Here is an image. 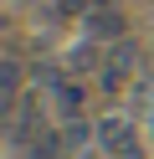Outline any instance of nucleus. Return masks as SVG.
I'll return each mask as SVG.
<instances>
[{"mask_svg": "<svg viewBox=\"0 0 154 159\" xmlns=\"http://www.w3.org/2000/svg\"><path fill=\"white\" fill-rule=\"evenodd\" d=\"M51 103H57L62 118H82V103H87V87L77 82V77H67V82L51 87Z\"/></svg>", "mask_w": 154, "mask_h": 159, "instance_id": "obj_4", "label": "nucleus"}, {"mask_svg": "<svg viewBox=\"0 0 154 159\" xmlns=\"http://www.w3.org/2000/svg\"><path fill=\"white\" fill-rule=\"evenodd\" d=\"M0 82H5V108H16V103H21V62H16V57H5Z\"/></svg>", "mask_w": 154, "mask_h": 159, "instance_id": "obj_7", "label": "nucleus"}, {"mask_svg": "<svg viewBox=\"0 0 154 159\" xmlns=\"http://www.w3.org/2000/svg\"><path fill=\"white\" fill-rule=\"evenodd\" d=\"M98 154H108V159H144L139 154V128L123 113H108L98 123Z\"/></svg>", "mask_w": 154, "mask_h": 159, "instance_id": "obj_1", "label": "nucleus"}, {"mask_svg": "<svg viewBox=\"0 0 154 159\" xmlns=\"http://www.w3.org/2000/svg\"><path fill=\"white\" fill-rule=\"evenodd\" d=\"M62 149H67V139H62L57 128H41V134L31 139L21 154H26V159H62Z\"/></svg>", "mask_w": 154, "mask_h": 159, "instance_id": "obj_6", "label": "nucleus"}, {"mask_svg": "<svg viewBox=\"0 0 154 159\" xmlns=\"http://www.w3.org/2000/svg\"><path fill=\"white\" fill-rule=\"evenodd\" d=\"M98 62H103V57H98V41H92V36H87V41H77V46L67 52V72H72V77L98 72Z\"/></svg>", "mask_w": 154, "mask_h": 159, "instance_id": "obj_5", "label": "nucleus"}, {"mask_svg": "<svg viewBox=\"0 0 154 159\" xmlns=\"http://www.w3.org/2000/svg\"><path fill=\"white\" fill-rule=\"evenodd\" d=\"M82 26H87L92 41H123V26H128V21H123L118 11H108V5H98V11H87Z\"/></svg>", "mask_w": 154, "mask_h": 159, "instance_id": "obj_3", "label": "nucleus"}, {"mask_svg": "<svg viewBox=\"0 0 154 159\" xmlns=\"http://www.w3.org/2000/svg\"><path fill=\"white\" fill-rule=\"evenodd\" d=\"M133 62H139L133 41H113V52L103 57V87H108V93H118V87L133 77Z\"/></svg>", "mask_w": 154, "mask_h": 159, "instance_id": "obj_2", "label": "nucleus"}, {"mask_svg": "<svg viewBox=\"0 0 154 159\" xmlns=\"http://www.w3.org/2000/svg\"><path fill=\"white\" fill-rule=\"evenodd\" d=\"M92 0H57V16H87Z\"/></svg>", "mask_w": 154, "mask_h": 159, "instance_id": "obj_8", "label": "nucleus"}]
</instances>
